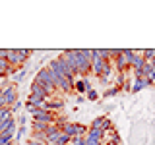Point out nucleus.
Listing matches in <instances>:
<instances>
[{
	"label": "nucleus",
	"mask_w": 155,
	"mask_h": 145,
	"mask_svg": "<svg viewBox=\"0 0 155 145\" xmlns=\"http://www.w3.org/2000/svg\"><path fill=\"white\" fill-rule=\"evenodd\" d=\"M62 56L72 64V68L76 70L78 76L85 77L93 72V62H91L89 50H85V48H70V50L62 52Z\"/></svg>",
	"instance_id": "1"
},
{
	"label": "nucleus",
	"mask_w": 155,
	"mask_h": 145,
	"mask_svg": "<svg viewBox=\"0 0 155 145\" xmlns=\"http://www.w3.org/2000/svg\"><path fill=\"white\" fill-rule=\"evenodd\" d=\"M48 70H51V76H52V81H54L56 89H62V91H66V93L74 91V83H76V81H72L70 77L64 74V70H62L60 64H58V60H51V62H48Z\"/></svg>",
	"instance_id": "2"
},
{
	"label": "nucleus",
	"mask_w": 155,
	"mask_h": 145,
	"mask_svg": "<svg viewBox=\"0 0 155 145\" xmlns=\"http://www.w3.org/2000/svg\"><path fill=\"white\" fill-rule=\"evenodd\" d=\"M35 81H39L45 89L48 91V93H54V91H58L56 89V85H54V81H52V76H51V70L48 68H43V70H39L37 72V76H35Z\"/></svg>",
	"instance_id": "3"
},
{
	"label": "nucleus",
	"mask_w": 155,
	"mask_h": 145,
	"mask_svg": "<svg viewBox=\"0 0 155 145\" xmlns=\"http://www.w3.org/2000/svg\"><path fill=\"white\" fill-rule=\"evenodd\" d=\"M62 132L68 134L70 137H85L89 128H85L84 124H76V122H66L62 126Z\"/></svg>",
	"instance_id": "4"
},
{
	"label": "nucleus",
	"mask_w": 155,
	"mask_h": 145,
	"mask_svg": "<svg viewBox=\"0 0 155 145\" xmlns=\"http://www.w3.org/2000/svg\"><path fill=\"white\" fill-rule=\"evenodd\" d=\"M132 56H134L132 48H122V54L114 60V66H116V70H118V74H124V72L130 68V60H132Z\"/></svg>",
	"instance_id": "5"
},
{
	"label": "nucleus",
	"mask_w": 155,
	"mask_h": 145,
	"mask_svg": "<svg viewBox=\"0 0 155 145\" xmlns=\"http://www.w3.org/2000/svg\"><path fill=\"white\" fill-rule=\"evenodd\" d=\"M31 97H35V99H39V101H43V103H45L48 97H51V93H48V91L41 83H39V81L33 79V83H31Z\"/></svg>",
	"instance_id": "6"
},
{
	"label": "nucleus",
	"mask_w": 155,
	"mask_h": 145,
	"mask_svg": "<svg viewBox=\"0 0 155 145\" xmlns=\"http://www.w3.org/2000/svg\"><path fill=\"white\" fill-rule=\"evenodd\" d=\"M33 120L35 122H45V124H54L56 122V116L51 112V110H45V108H39L35 114H33Z\"/></svg>",
	"instance_id": "7"
},
{
	"label": "nucleus",
	"mask_w": 155,
	"mask_h": 145,
	"mask_svg": "<svg viewBox=\"0 0 155 145\" xmlns=\"http://www.w3.org/2000/svg\"><path fill=\"white\" fill-rule=\"evenodd\" d=\"M2 97L6 99L8 106H14V105L18 103V87H16V85H8V87H4Z\"/></svg>",
	"instance_id": "8"
},
{
	"label": "nucleus",
	"mask_w": 155,
	"mask_h": 145,
	"mask_svg": "<svg viewBox=\"0 0 155 145\" xmlns=\"http://www.w3.org/2000/svg\"><path fill=\"white\" fill-rule=\"evenodd\" d=\"M149 85H151V81H149L147 77H136L134 83H132V93H138V91H142Z\"/></svg>",
	"instance_id": "9"
},
{
	"label": "nucleus",
	"mask_w": 155,
	"mask_h": 145,
	"mask_svg": "<svg viewBox=\"0 0 155 145\" xmlns=\"http://www.w3.org/2000/svg\"><path fill=\"white\" fill-rule=\"evenodd\" d=\"M10 132H16V118H8L6 122H2L0 124V135L2 134H10Z\"/></svg>",
	"instance_id": "10"
},
{
	"label": "nucleus",
	"mask_w": 155,
	"mask_h": 145,
	"mask_svg": "<svg viewBox=\"0 0 155 145\" xmlns=\"http://www.w3.org/2000/svg\"><path fill=\"white\" fill-rule=\"evenodd\" d=\"M6 60H8V62H10V64H12L14 68L19 66V64H23V60L19 58V54H18V50H16V48H8V58H6Z\"/></svg>",
	"instance_id": "11"
},
{
	"label": "nucleus",
	"mask_w": 155,
	"mask_h": 145,
	"mask_svg": "<svg viewBox=\"0 0 155 145\" xmlns=\"http://www.w3.org/2000/svg\"><path fill=\"white\" fill-rule=\"evenodd\" d=\"M89 89H91V85H89V81H87L85 77H81V79H76L74 91H78V93H87Z\"/></svg>",
	"instance_id": "12"
},
{
	"label": "nucleus",
	"mask_w": 155,
	"mask_h": 145,
	"mask_svg": "<svg viewBox=\"0 0 155 145\" xmlns=\"http://www.w3.org/2000/svg\"><path fill=\"white\" fill-rule=\"evenodd\" d=\"M85 137L93 139V141H103V139H105V134H103V130L89 128V132H87V135H85Z\"/></svg>",
	"instance_id": "13"
},
{
	"label": "nucleus",
	"mask_w": 155,
	"mask_h": 145,
	"mask_svg": "<svg viewBox=\"0 0 155 145\" xmlns=\"http://www.w3.org/2000/svg\"><path fill=\"white\" fill-rule=\"evenodd\" d=\"M107 120H109V116H97V118H93V122H91L89 128H95V130H103Z\"/></svg>",
	"instance_id": "14"
},
{
	"label": "nucleus",
	"mask_w": 155,
	"mask_h": 145,
	"mask_svg": "<svg viewBox=\"0 0 155 145\" xmlns=\"http://www.w3.org/2000/svg\"><path fill=\"white\" fill-rule=\"evenodd\" d=\"M51 124H45V122H35L33 120V124H31V128H33V132H47V128Z\"/></svg>",
	"instance_id": "15"
},
{
	"label": "nucleus",
	"mask_w": 155,
	"mask_h": 145,
	"mask_svg": "<svg viewBox=\"0 0 155 145\" xmlns=\"http://www.w3.org/2000/svg\"><path fill=\"white\" fill-rule=\"evenodd\" d=\"M31 135H33V139H35V141H45V143H48V135H47V132H33Z\"/></svg>",
	"instance_id": "16"
},
{
	"label": "nucleus",
	"mask_w": 155,
	"mask_h": 145,
	"mask_svg": "<svg viewBox=\"0 0 155 145\" xmlns=\"http://www.w3.org/2000/svg\"><path fill=\"white\" fill-rule=\"evenodd\" d=\"M120 89H122V87H118V85H116V87H110V89H107L105 93H103V97H107V99H109V97H114Z\"/></svg>",
	"instance_id": "17"
},
{
	"label": "nucleus",
	"mask_w": 155,
	"mask_h": 145,
	"mask_svg": "<svg viewBox=\"0 0 155 145\" xmlns=\"http://www.w3.org/2000/svg\"><path fill=\"white\" fill-rule=\"evenodd\" d=\"M143 58H145V62H151L155 58V48H147V50H143Z\"/></svg>",
	"instance_id": "18"
},
{
	"label": "nucleus",
	"mask_w": 155,
	"mask_h": 145,
	"mask_svg": "<svg viewBox=\"0 0 155 145\" xmlns=\"http://www.w3.org/2000/svg\"><path fill=\"white\" fill-rule=\"evenodd\" d=\"M18 54H19V58H21L23 62H25L27 58L31 56V50H27V48H18Z\"/></svg>",
	"instance_id": "19"
},
{
	"label": "nucleus",
	"mask_w": 155,
	"mask_h": 145,
	"mask_svg": "<svg viewBox=\"0 0 155 145\" xmlns=\"http://www.w3.org/2000/svg\"><path fill=\"white\" fill-rule=\"evenodd\" d=\"M87 99H89V101H97V99H99V93H97L93 87H91V89L87 91Z\"/></svg>",
	"instance_id": "20"
},
{
	"label": "nucleus",
	"mask_w": 155,
	"mask_h": 145,
	"mask_svg": "<svg viewBox=\"0 0 155 145\" xmlns=\"http://www.w3.org/2000/svg\"><path fill=\"white\" fill-rule=\"evenodd\" d=\"M72 145H85V137H72Z\"/></svg>",
	"instance_id": "21"
},
{
	"label": "nucleus",
	"mask_w": 155,
	"mask_h": 145,
	"mask_svg": "<svg viewBox=\"0 0 155 145\" xmlns=\"http://www.w3.org/2000/svg\"><path fill=\"white\" fill-rule=\"evenodd\" d=\"M85 145H103V141H93V139L85 137Z\"/></svg>",
	"instance_id": "22"
},
{
	"label": "nucleus",
	"mask_w": 155,
	"mask_h": 145,
	"mask_svg": "<svg viewBox=\"0 0 155 145\" xmlns=\"http://www.w3.org/2000/svg\"><path fill=\"white\" fill-rule=\"evenodd\" d=\"M8 106V103H6V99H4L2 95H0V108H6Z\"/></svg>",
	"instance_id": "23"
},
{
	"label": "nucleus",
	"mask_w": 155,
	"mask_h": 145,
	"mask_svg": "<svg viewBox=\"0 0 155 145\" xmlns=\"http://www.w3.org/2000/svg\"><path fill=\"white\" fill-rule=\"evenodd\" d=\"M29 145H48V143H45V141H35V139H31V141H29Z\"/></svg>",
	"instance_id": "24"
},
{
	"label": "nucleus",
	"mask_w": 155,
	"mask_h": 145,
	"mask_svg": "<svg viewBox=\"0 0 155 145\" xmlns=\"http://www.w3.org/2000/svg\"><path fill=\"white\" fill-rule=\"evenodd\" d=\"M4 76H8V74H6V72H2V70H0V77H4Z\"/></svg>",
	"instance_id": "25"
},
{
	"label": "nucleus",
	"mask_w": 155,
	"mask_h": 145,
	"mask_svg": "<svg viewBox=\"0 0 155 145\" xmlns=\"http://www.w3.org/2000/svg\"><path fill=\"white\" fill-rule=\"evenodd\" d=\"M70 145H72V143H70Z\"/></svg>",
	"instance_id": "26"
},
{
	"label": "nucleus",
	"mask_w": 155,
	"mask_h": 145,
	"mask_svg": "<svg viewBox=\"0 0 155 145\" xmlns=\"http://www.w3.org/2000/svg\"><path fill=\"white\" fill-rule=\"evenodd\" d=\"M12 145H14V143H12Z\"/></svg>",
	"instance_id": "27"
}]
</instances>
